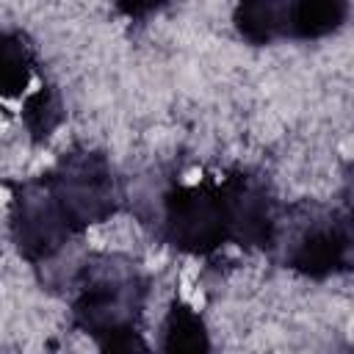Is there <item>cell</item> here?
I'll use <instances>...</instances> for the list:
<instances>
[{
	"label": "cell",
	"instance_id": "cell-9",
	"mask_svg": "<svg viewBox=\"0 0 354 354\" xmlns=\"http://www.w3.org/2000/svg\"><path fill=\"white\" fill-rule=\"evenodd\" d=\"M160 348L163 351H207L210 348L205 321L199 318V313L191 304H185L180 299L171 301L166 321H163Z\"/></svg>",
	"mask_w": 354,
	"mask_h": 354
},
{
	"label": "cell",
	"instance_id": "cell-5",
	"mask_svg": "<svg viewBox=\"0 0 354 354\" xmlns=\"http://www.w3.org/2000/svg\"><path fill=\"white\" fill-rule=\"evenodd\" d=\"M11 238L17 243V252L30 266H47L75 238V230L64 218L41 174L14 188Z\"/></svg>",
	"mask_w": 354,
	"mask_h": 354
},
{
	"label": "cell",
	"instance_id": "cell-1",
	"mask_svg": "<svg viewBox=\"0 0 354 354\" xmlns=\"http://www.w3.org/2000/svg\"><path fill=\"white\" fill-rule=\"evenodd\" d=\"M72 324L102 351L147 348L138 321L147 301V274L124 254H88L72 274Z\"/></svg>",
	"mask_w": 354,
	"mask_h": 354
},
{
	"label": "cell",
	"instance_id": "cell-4",
	"mask_svg": "<svg viewBox=\"0 0 354 354\" xmlns=\"http://www.w3.org/2000/svg\"><path fill=\"white\" fill-rule=\"evenodd\" d=\"M41 177L75 235L111 218L119 207V185L102 152L75 147Z\"/></svg>",
	"mask_w": 354,
	"mask_h": 354
},
{
	"label": "cell",
	"instance_id": "cell-8",
	"mask_svg": "<svg viewBox=\"0 0 354 354\" xmlns=\"http://www.w3.org/2000/svg\"><path fill=\"white\" fill-rule=\"evenodd\" d=\"M33 44L19 30H6L0 39V86L6 97H19L33 75Z\"/></svg>",
	"mask_w": 354,
	"mask_h": 354
},
{
	"label": "cell",
	"instance_id": "cell-2",
	"mask_svg": "<svg viewBox=\"0 0 354 354\" xmlns=\"http://www.w3.org/2000/svg\"><path fill=\"white\" fill-rule=\"evenodd\" d=\"M279 263L304 277L324 279L348 268V227L346 216L321 205H293L279 216L271 243Z\"/></svg>",
	"mask_w": 354,
	"mask_h": 354
},
{
	"label": "cell",
	"instance_id": "cell-7",
	"mask_svg": "<svg viewBox=\"0 0 354 354\" xmlns=\"http://www.w3.org/2000/svg\"><path fill=\"white\" fill-rule=\"evenodd\" d=\"M348 17V0H288V36L315 41L335 33Z\"/></svg>",
	"mask_w": 354,
	"mask_h": 354
},
{
	"label": "cell",
	"instance_id": "cell-3",
	"mask_svg": "<svg viewBox=\"0 0 354 354\" xmlns=\"http://www.w3.org/2000/svg\"><path fill=\"white\" fill-rule=\"evenodd\" d=\"M160 235L185 254H210L224 241H232L230 202L224 180L177 183L160 194Z\"/></svg>",
	"mask_w": 354,
	"mask_h": 354
},
{
	"label": "cell",
	"instance_id": "cell-11",
	"mask_svg": "<svg viewBox=\"0 0 354 354\" xmlns=\"http://www.w3.org/2000/svg\"><path fill=\"white\" fill-rule=\"evenodd\" d=\"M171 0H113L116 11L124 14L127 19H147L152 14H158L160 8H166Z\"/></svg>",
	"mask_w": 354,
	"mask_h": 354
},
{
	"label": "cell",
	"instance_id": "cell-10",
	"mask_svg": "<svg viewBox=\"0 0 354 354\" xmlns=\"http://www.w3.org/2000/svg\"><path fill=\"white\" fill-rule=\"evenodd\" d=\"M64 122V105L53 86H41L39 91L28 94L22 102V124L33 144L50 138V133Z\"/></svg>",
	"mask_w": 354,
	"mask_h": 354
},
{
	"label": "cell",
	"instance_id": "cell-6",
	"mask_svg": "<svg viewBox=\"0 0 354 354\" xmlns=\"http://www.w3.org/2000/svg\"><path fill=\"white\" fill-rule=\"evenodd\" d=\"M235 30L249 44H271L288 36V0H238Z\"/></svg>",
	"mask_w": 354,
	"mask_h": 354
}]
</instances>
